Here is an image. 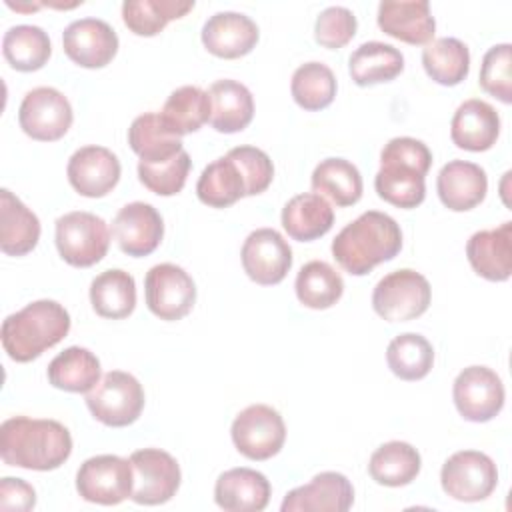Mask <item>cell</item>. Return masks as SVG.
Segmentation results:
<instances>
[{
	"label": "cell",
	"mask_w": 512,
	"mask_h": 512,
	"mask_svg": "<svg viewBox=\"0 0 512 512\" xmlns=\"http://www.w3.org/2000/svg\"><path fill=\"white\" fill-rule=\"evenodd\" d=\"M72 454L70 430L58 420L12 416L0 424V456L4 464L48 472Z\"/></svg>",
	"instance_id": "6da1fadb"
},
{
	"label": "cell",
	"mask_w": 512,
	"mask_h": 512,
	"mask_svg": "<svg viewBox=\"0 0 512 512\" xmlns=\"http://www.w3.org/2000/svg\"><path fill=\"white\" fill-rule=\"evenodd\" d=\"M402 250L398 222L378 210H368L346 224L332 240V256L352 276H364Z\"/></svg>",
	"instance_id": "7a4b0ae2"
},
{
	"label": "cell",
	"mask_w": 512,
	"mask_h": 512,
	"mask_svg": "<svg viewBox=\"0 0 512 512\" xmlns=\"http://www.w3.org/2000/svg\"><path fill=\"white\" fill-rule=\"evenodd\" d=\"M70 324V314L60 302L34 300L6 316L0 330L2 348L14 362H32L66 338Z\"/></svg>",
	"instance_id": "3957f363"
},
{
	"label": "cell",
	"mask_w": 512,
	"mask_h": 512,
	"mask_svg": "<svg viewBox=\"0 0 512 512\" xmlns=\"http://www.w3.org/2000/svg\"><path fill=\"white\" fill-rule=\"evenodd\" d=\"M86 406L104 426L124 428L140 418L144 410V388L130 372L110 370L86 394Z\"/></svg>",
	"instance_id": "277c9868"
},
{
	"label": "cell",
	"mask_w": 512,
	"mask_h": 512,
	"mask_svg": "<svg viewBox=\"0 0 512 512\" xmlns=\"http://www.w3.org/2000/svg\"><path fill=\"white\" fill-rule=\"evenodd\" d=\"M54 240L58 254L66 264L74 268H90L106 256L110 230L100 216L74 210L56 220Z\"/></svg>",
	"instance_id": "5b68a950"
},
{
	"label": "cell",
	"mask_w": 512,
	"mask_h": 512,
	"mask_svg": "<svg viewBox=\"0 0 512 512\" xmlns=\"http://www.w3.org/2000/svg\"><path fill=\"white\" fill-rule=\"evenodd\" d=\"M432 300L426 276L412 268H400L378 280L372 292V308L386 322H410L420 318Z\"/></svg>",
	"instance_id": "8992f818"
},
{
	"label": "cell",
	"mask_w": 512,
	"mask_h": 512,
	"mask_svg": "<svg viewBox=\"0 0 512 512\" xmlns=\"http://www.w3.org/2000/svg\"><path fill=\"white\" fill-rule=\"evenodd\" d=\"M132 488V464L116 454L92 456L76 472V492L92 504L116 506L132 496Z\"/></svg>",
	"instance_id": "52a82bcc"
},
{
	"label": "cell",
	"mask_w": 512,
	"mask_h": 512,
	"mask_svg": "<svg viewBox=\"0 0 512 512\" xmlns=\"http://www.w3.org/2000/svg\"><path fill=\"white\" fill-rule=\"evenodd\" d=\"M236 450L248 460L276 456L286 440V426L278 410L268 404H250L236 414L230 428Z\"/></svg>",
	"instance_id": "ba28073f"
},
{
	"label": "cell",
	"mask_w": 512,
	"mask_h": 512,
	"mask_svg": "<svg viewBox=\"0 0 512 512\" xmlns=\"http://www.w3.org/2000/svg\"><path fill=\"white\" fill-rule=\"evenodd\" d=\"M442 490L458 502L486 500L498 486L494 460L480 450L454 452L440 470Z\"/></svg>",
	"instance_id": "9c48e42d"
},
{
	"label": "cell",
	"mask_w": 512,
	"mask_h": 512,
	"mask_svg": "<svg viewBox=\"0 0 512 512\" xmlns=\"http://www.w3.org/2000/svg\"><path fill=\"white\" fill-rule=\"evenodd\" d=\"M148 310L166 322L182 320L196 302V284L192 276L172 262L152 266L144 278Z\"/></svg>",
	"instance_id": "30bf717a"
},
{
	"label": "cell",
	"mask_w": 512,
	"mask_h": 512,
	"mask_svg": "<svg viewBox=\"0 0 512 512\" xmlns=\"http://www.w3.org/2000/svg\"><path fill=\"white\" fill-rule=\"evenodd\" d=\"M70 100L52 86H38L26 92L18 108V124L26 136L38 142H56L72 126Z\"/></svg>",
	"instance_id": "8fae6325"
},
{
	"label": "cell",
	"mask_w": 512,
	"mask_h": 512,
	"mask_svg": "<svg viewBox=\"0 0 512 512\" xmlns=\"http://www.w3.org/2000/svg\"><path fill=\"white\" fill-rule=\"evenodd\" d=\"M134 472L132 500L144 506H158L172 500L180 488L182 472L172 454L160 448H140L130 454Z\"/></svg>",
	"instance_id": "7c38bea8"
},
{
	"label": "cell",
	"mask_w": 512,
	"mask_h": 512,
	"mask_svg": "<svg viewBox=\"0 0 512 512\" xmlns=\"http://www.w3.org/2000/svg\"><path fill=\"white\" fill-rule=\"evenodd\" d=\"M452 398L464 420L480 424L502 412L506 392L500 376L492 368L476 364L464 368L456 376L452 384Z\"/></svg>",
	"instance_id": "4fadbf2b"
},
{
	"label": "cell",
	"mask_w": 512,
	"mask_h": 512,
	"mask_svg": "<svg viewBox=\"0 0 512 512\" xmlns=\"http://www.w3.org/2000/svg\"><path fill=\"white\" fill-rule=\"evenodd\" d=\"M246 276L260 286L280 284L292 268V248L274 228L250 232L240 250Z\"/></svg>",
	"instance_id": "5bb4252c"
},
{
	"label": "cell",
	"mask_w": 512,
	"mask_h": 512,
	"mask_svg": "<svg viewBox=\"0 0 512 512\" xmlns=\"http://www.w3.org/2000/svg\"><path fill=\"white\" fill-rule=\"evenodd\" d=\"M62 48L82 68H104L118 52V36L100 18H80L64 28Z\"/></svg>",
	"instance_id": "9a60e30c"
},
{
	"label": "cell",
	"mask_w": 512,
	"mask_h": 512,
	"mask_svg": "<svg viewBox=\"0 0 512 512\" xmlns=\"http://www.w3.org/2000/svg\"><path fill=\"white\" fill-rule=\"evenodd\" d=\"M120 160L104 146H82L78 148L66 166L70 186L86 198H102L114 190L120 180Z\"/></svg>",
	"instance_id": "2e32d148"
},
{
	"label": "cell",
	"mask_w": 512,
	"mask_h": 512,
	"mask_svg": "<svg viewBox=\"0 0 512 512\" xmlns=\"http://www.w3.org/2000/svg\"><path fill=\"white\" fill-rule=\"evenodd\" d=\"M112 236L124 254L142 258L160 246L164 236V222L152 204L130 202L122 206L114 216Z\"/></svg>",
	"instance_id": "e0dca14e"
},
{
	"label": "cell",
	"mask_w": 512,
	"mask_h": 512,
	"mask_svg": "<svg viewBox=\"0 0 512 512\" xmlns=\"http://www.w3.org/2000/svg\"><path fill=\"white\" fill-rule=\"evenodd\" d=\"M354 504L352 482L340 472H320L308 484L290 490L282 512H346Z\"/></svg>",
	"instance_id": "ac0fdd59"
},
{
	"label": "cell",
	"mask_w": 512,
	"mask_h": 512,
	"mask_svg": "<svg viewBox=\"0 0 512 512\" xmlns=\"http://www.w3.org/2000/svg\"><path fill=\"white\" fill-rule=\"evenodd\" d=\"M260 32L256 22L240 12H216L202 26L204 48L226 60L250 54L258 44Z\"/></svg>",
	"instance_id": "d6986e66"
},
{
	"label": "cell",
	"mask_w": 512,
	"mask_h": 512,
	"mask_svg": "<svg viewBox=\"0 0 512 512\" xmlns=\"http://www.w3.org/2000/svg\"><path fill=\"white\" fill-rule=\"evenodd\" d=\"M378 28L412 46L430 44L436 32V20L426 0H384L378 6Z\"/></svg>",
	"instance_id": "ffe728a7"
},
{
	"label": "cell",
	"mask_w": 512,
	"mask_h": 512,
	"mask_svg": "<svg viewBox=\"0 0 512 512\" xmlns=\"http://www.w3.org/2000/svg\"><path fill=\"white\" fill-rule=\"evenodd\" d=\"M466 256L478 276L506 282L512 274V222L474 232L466 242Z\"/></svg>",
	"instance_id": "44dd1931"
},
{
	"label": "cell",
	"mask_w": 512,
	"mask_h": 512,
	"mask_svg": "<svg viewBox=\"0 0 512 512\" xmlns=\"http://www.w3.org/2000/svg\"><path fill=\"white\" fill-rule=\"evenodd\" d=\"M272 486L254 468H230L214 484V500L226 512H260L268 506Z\"/></svg>",
	"instance_id": "7402d4cb"
},
{
	"label": "cell",
	"mask_w": 512,
	"mask_h": 512,
	"mask_svg": "<svg viewBox=\"0 0 512 512\" xmlns=\"http://www.w3.org/2000/svg\"><path fill=\"white\" fill-rule=\"evenodd\" d=\"M500 136V116L492 104L470 98L464 100L450 122L452 142L468 152L490 150Z\"/></svg>",
	"instance_id": "603a6c76"
},
{
	"label": "cell",
	"mask_w": 512,
	"mask_h": 512,
	"mask_svg": "<svg viewBox=\"0 0 512 512\" xmlns=\"http://www.w3.org/2000/svg\"><path fill=\"white\" fill-rule=\"evenodd\" d=\"M440 202L452 212H468L476 208L488 192L484 168L468 160H450L436 178Z\"/></svg>",
	"instance_id": "cb8c5ba5"
},
{
	"label": "cell",
	"mask_w": 512,
	"mask_h": 512,
	"mask_svg": "<svg viewBox=\"0 0 512 512\" xmlns=\"http://www.w3.org/2000/svg\"><path fill=\"white\" fill-rule=\"evenodd\" d=\"M40 240L38 216L8 188L0 190V250L6 256H24Z\"/></svg>",
	"instance_id": "d4e9b609"
},
{
	"label": "cell",
	"mask_w": 512,
	"mask_h": 512,
	"mask_svg": "<svg viewBox=\"0 0 512 512\" xmlns=\"http://www.w3.org/2000/svg\"><path fill=\"white\" fill-rule=\"evenodd\" d=\"M280 220L292 240L312 242L330 232L334 224V210L320 194L302 192L284 204Z\"/></svg>",
	"instance_id": "484cf974"
},
{
	"label": "cell",
	"mask_w": 512,
	"mask_h": 512,
	"mask_svg": "<svg viewBox=\"0 0 512 512\" xmlns=\"http://www.w3.org/2000/svg\"><path fill=\"white\" fill-rule=\"evenodd\" d=\"M210 126L220 134H236L254 118L252 92L238 80H216L210 90Z\"/></svg>",
	"instance_id": "4316f807"
},
{
	"label": "cell",
	"mask_w": 512,
	"mask_h": 512,
	"mask_svg": "<svg viewBox=\"0 0 512 512\" xmlns=\"http://www.w3.org/2000/svg\"><path fill=\"white\" fill-rule=\"evenodd\" d=\"M48 382L64 392L88 394L102 378L100 360L82 346H70L52 358L46 370Z\"/></svg>",
	"instance_id": "83f0119b"
},
{
	"label": "cell",
	"mask_w": 512,
	"mask_h": 512,
	"mask_svg": "<svg viewBox=\"0 0 512 512\" xmlns=\"http://www.w3.org/2000/svg\"><path fill=\"white\" fill-rule=\"evenodd\" d=\"M128 144L140 162H168L184 150L182 138L176 136L156 112H146L134 118L128 128Z\"/></svg>",
	"instance_id": "f1b7e54d"
},
{
	"label": "cell",
	"mask_w": 512,
	"mask_h": 512,
	"mask_svg": "<svg viewBox=\"0 0 512 512\" xmlns=\"http://www.w3.org/2000/svg\"><path fill=\"white\" fill-rule=\"evenodd\" d=\"M404 70V56L392 44L370 40L360 44L348 58V72L358 86L390 82Z\"/></svg>",
	"instance_id": "f546056e"
},
{
	"label": "cell",
	"mask_w": 512,
	"mask_h": 512,
	"mask_svg": "<svg viewBox=\"0 0 512 512\" xmlns=\"http://www.w3.org/2000/svg\"><path fill=\"white\" fill-rule=\"evenodd\" d=\"M422 468L420 452L402 440H390L378 446L368 460L370 478L388 488H400L416 480Z\"/></svg>",
	"instance_id": "4dcf8cb0"
},
{
	"label": "cell",
	"mask_w": 512,
	"mask_h": 512,
	"mask_svg": "<svg viewBox=\"0 0 512 512\" xmlns=\"http://www.w3.org/2000/svg\"><path fill=\"white\" fill-rule=\"evenodd\" d=\"M90 304L102 318H128L136 308L134 276L120 268L100 272L90 284Z\"/></svg>",
	"instance_id": "1f68e13d"
},
{
	"label": "cell",
	"mask_w": 512,
	"mask_h": 512,
	"mask_svg": "<svg viewBox=\"0 0 512 512\" xmlns=\"http://www.w3.org/2000/svg\"><path fill=\"white\" fill-rule=\"evenodd\" d=\"M310 184L316 194L328 198L338 208L356 204L364 192L360 170L346 158L322 160L314 168Z\"/></svg>",
	"instance_id": "d6a6232c"
},
{
	"label": "cell",
	"mask_w": 512,
	"mask_h": 512,
	"mask_svg": "<svg viewBox=\"0 0 512 512\" xmlns=\"http://www.w3.org/2000/svg\"><path fill=\"white\" fill-rule=\"evenodd\" d=\"M210 94L200 86H180L166 98L162 110L158 112L164 124L176 134L198 132L206 122H210Z\"/></svg>",
	"instance_id": "836d02e7"
},
{
	"label": "cell",
	"mask_w": 512,
	"mask_h": 512,
	"mask_svg": "<svg viewBox=\"0 0 512 512\" xmlns=\"http://www.w3.org/2000/svg\"><path fill=\"white\" fill-rule=\"evenodd\" d=\"M196 196L210 208H228L244 198L246 182L236 162L228 156L210 162L196 182Z\"/></svg>",
	"instance_id": "e575fe53"
},
{
	"label": "cell",
	"mask_w": 512,
	"mask_h": 512,
	"mask_svg": "<svg viewBox=\"0 0 512 512\" xmlns=\"http://www.w3.org/2000/svg\"><path fill=\"white\" fill-rule=\"evenodd\" d=\"M422 66L436 84L458 86L470 72V50L462 40L442 36L426 44L422 50Z\"/></svg>",
	"instance_id": "d590c367"
},
{
	"label": "cell",
	"mask_w": 512,
	"mask_h": 512,
	"mask_svg": "<svg viewBox=\"0 0 512 512\" xmlns=\"http://www.w3.org/2000/svg\"><path fill=\"white\" fill-rule=\"evenodd\" d=\"M294 290L302 306L312 310H326L342 298L344 280L328 262L310 260L298 270Z\"/></svg>",
	"instance_id": "8d00e7d4"
},
{
	"label": "cell",
	"mask_w": 512,
	"mask_h": 512,
	"mask_svg": "<svg viewBox=\"0 0 512 512\" xmlns=\"http://www.w3.org/2000/svg\"><path fill=\"white\" fill-rule=\"evenodd\" d=\"M2 54L14 70L36 72L48 62L52 44L40 26L18 24L4 32Z\"/></svg>",
	"instance_id": "74e56055"
},
{
	"label": "cell",
	"mask_w": 512,
	"mask_h": 512,
	"mask_svg": "<svg viewBox=\"0 0 512 512\" xmlns=\"http://www.w3.org/2000/svg\"><path fill=\"white\" fill-rule=\"evenodd\" d=\"M194 8L190 0H126L122 4V20L136 36H156L168 22L186 16Z\"/></svg>",
	"instance_id": "f35d334b"
},
{
	"label": "cell",
	"mask_w": 512,
	"mask_h": 512,
	"mask_svg": "<svg viewBox=\"0 0 512 512\" xmlns=\"http://www.w3.org/2000/svg\"><path fill=\"white\" fill-rule=\"evenodd\" d=\"M386 362L394 376L406 382H416L430 374L434 366V348L422 334L404 332L390 340Z\"/></svg>",
	"instance_id": "ab89813d"
},
{
	"label": "cell",
	"mask_w": 512,
	"mask_h": 512,
	"mask_svg": "<svg viewBox=\"0 0 512 512\" xmlns=\"http://www.w3.org/2000/svg\"><path fill=\"white\" fill-rule=\"evenodd\" d=\"M374 188L384 202L404 210L420 206L426 198L424 176L418 170L398 162H380Z\"/></svg>",
	"instance_id": "60d3db41"
},
{
	"label": "cell",
	"mask_w": 512,
	"mask_h": 512,
	"mask_svg": "<svg viewBox=\"0 0 512 512\" xmlns=\"http://www.w3.org/2000/svg\"><path fill=\"white\" fill-rule=\"evenodd\" d=\"M338 84L334 72L322 62H306L292 74L290 92L294 102L308 110L318 112L334 102Z\"/></svg>",
	"instance_id": "b9f144b4"
},
{
	"label": "cell",
	"mask_w": 512,
	"mask_h": 512,
	"mask_svg": "<svg viewBox=\"0 0 512 512\" xmlns=\"http://www.w3.org/2000/svg\"><path fill=\"white\" fill-rule=\"evenodd\" d=\"M190 166H192V160L188 152L182 150L168 162H158V164L138 162V180L144 184V188H148L158 196H174L184 188Z\"/></svg>",
	"instance_id": "7bdbcfd3"
},
{
	"label": "cell",
	"mask_w": 512,
	"mask_h": 512,
	"mask_svg": "<svg viewBox=\"0 0 512 512\" xmlns=\"http://www.w3.org/2000/svg\"><path fill=\"white\" fill-rule=\"evenodd\" d=\"M478 84L500 102H512V46L508 42L488 48L480 64Z\"/></svg>",
	"instance_id": "ee69618b"
},
{
	"label": "cell",
	"mask_w": 512,
	"mask_h": 512,
	"mask_svg": "<svg viewBox=\"0 0 512 512\" xmlns=\"http://www.w3.org/2000/svg\"><path fill=\"white\" fill-rule=\"evenodd\" d=\"M356 28L358 22L352 10L344 6H330L322 10L316 18L314 40L328 50H338L354 38Z\"/></svg>",
	"instance_id": "f6af8a7d"
},
{
	"label": "cell",
	"mask_w": 512,
	"mask_h": 512,
	"mask_svg": "<svg viewBox=\"0 0 512 512\" xmlns=\"http://www.w3.org/2000/svg\"><path fill=\"white\" fill-rule=\"evenodd\" d=\"M226 156L240 168L246 182V196L262 194L272 184L274 164L264 150L256 146H236L230 148Z\"/></svg>",
	"instance_id": "bcb514c9"
},
{
	"label": "cell",
	"mask_w": 512,
	"mask_h": 512,
	"mask_svg": "<svg viewBox=\"0 0 512 512\" xmlns=\"http://www.w3.org/2000/svg\"><path fill=\"white\" fill-rule=\"evenodd\" d=\"M380 162H398L426 176L432 166V152L422 140H416L410 136H398L384 144L380 152Z\"/></svg>",
	"instance_id": "7dc6e473"
},
{
	"label": "cell",
	"mask_w": 512,
	"mask_h": 512,
	"mask_svg": "<svg viewBox=\"0 0 512 512\" xmlns=\"http://www.w3.org/2000/svg\"><path fill=\"white\" fill-rule=\"evenodd\" d=\"M36 506V490L22 478L4 476L0 480V508L28 512Z\"/></svg>",
	"instance_id": "c3c4849f"
},
{
	"label": "cell",
	"mask_w": 512,
	"mask_h": 512,
	"mask_svg": "<svg viewBox=\"0 0 512 512\" xmlns=\"http://www.w3.org/2000/svg\"><path fill=\"white\" fill-rule=\"evenodd\" d=\"M6 6H10V8H14V10H20V12H32V10H38L42 4H12V2L8 0Z\"/></svg>",
	"instance_id": "681fc988"
}]
</instances>
